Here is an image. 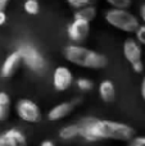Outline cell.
Masks as SVG:
<instances>
[{"instance_id": "6da1fadb", "label": "cell", "mask_w": 145, "mask_h": 146, "mask_svg": "<svg viewBox=\"0 0 145 146\" xmlns=\"http://www.w3.org/2000/svg\"><path fill=\"white\" fill-rule=\"evenodd\" d=\"M80 136L86 141L95 142L102 140L130 141L136 135L135 128L121 122L86 117L78 122Z\"/></svg>"}, {"instance_id": "7a4b0ae2", "label": "cell", "mask_w": 145, "mask_h": 146, "mask_svg": "<svg viewBox=\"0 0 145 146\" xmlns=\"http://www.w3.org/2000/svg\"><path fill=\"white\" fill-rule=\"evenodd\" d=\"M63 55L69 63L87 69H103L108 66V58L91 49L80 45H68L64 48Z\"/></svg>"}, {"instance_id": "3957f363", "label": "cell", "mask_w": 145, "mask_h": 146, "mask_svg": "<svg viewBox=\"0 0 145 146\" xmlns=\"http://www.w3.org/2000/svg\"><path fill=\"white\" fill-rule=\"evenodd\" d=\"M105 21L112 27L127 33L135 32L140 26L139 19L132 13L127 12L126 9H118V8H112V9L108 10L105 13Z\"/></svg>"}, {"instance_id": "277c9868", "label": "cell", "mask_w": 145, "mask_h": 146, "mask_svg": "<svg viewBox=\"0 0 145 146\" xmlns=\"http://www.w3.org/2000/svg\"><path fill=\"white\" fill-rule=\"evenodd\" d=\"M17 50L22 56V63H25L31 71L41 72L46 68L45 58L31 44H22V45H19V48Z\"/></svg>"}, {"instance_id": "5b68a950", "label": "cell", "mask_w": 145, "mask_h": 146, "mask_svg": "<svg viewBox=\"0 0 145 146\" xmlns=\"http://www.w3.org/2000/svg\"><path fill=\"white\" fill-rule=\"evenodd\" d=\"M17 114L23 122L27 123H39L43 119V114L35 101L30 99H21L15 105Z\"/></svg>"}, {"instance_id": "8992f818", "label": "cell", "mask_w": 145, "mask_h": 146, "mask_svg": "<svg viewBox=\"0 0 145 146\" xmlns=\"http://www.w3.org/2000/svg\"><path fill=\"white\" fill-rule=\"evenodd\" d=\"M90 32V22L84 19H76L73 18V22L68 26L67 33L71 41L73 42H82L87 38Z\"/></svg>"}, {"instance_id": "52a82bcc", "label": "cell", "mask_w": 145, "mask_h": 146, "mask_svg": "<svg viewBox=\"0 0 145 146\" xmlns=\"http://www.w3.org/2000/svg\"><path fill=\"white\" fill-rule=\"evenodd\" d=\"M73 82V74L67 67H57L53 73V86L57 91H66Z\"/></svg>"}, {"instance_id": "ba28073f", "label": "cell", "mask_w": 145, "mask_h": 146, "mask_svg": "<svg viewBox=\"0 0 145 146\" xmlns=\"http://www.w3.org/2000/svg\"><path fill=\"white\" fill-rule=\"evenodd\" d=\"M21 64H22V56L18 53V50L13 51L12 54L5 58L4 63L1 66V69H0V76L4 80H9L14 76V73L19 69Z\"/></svg>"}, {"instance_id": "9c48e42d", "label": "cell", "mask_w": 145, "mask_h": 146, "mask_svg": "<svg viewBox=\"0 0 145 146\" xmlns=\"http://www.w3.org/2000/svg\"><path fill=\"white\" fill-rule=\"evenodd\" d=\"M0 146H27V139L22 131L10 128L0 135Z\"/></svg>"}, {"instance_id": "30bf717a", "label": "cell", "mask_w": 145, "mask_h": 146, "mask_svg": "<svg viewBox=\"0 0 145 146\" xmlns=\"http://www.w3.org/2000/svg\"><path fill=\"white\" fill-rule=\"evenodd\" d=\"M76 108V101H64L58 105L53 106L48 113V119L51 122H57L63 119L64 117L69 115Z\"/></svg>"}, {"instance_id": "8fae6325", "label": "cell", "mask_w": 145, "mask_h": 146, "mask_svg": "<svg viewBox=\"0 0 145 146\" xmlns=\"http://www.w3.org/2000/svg\"><path fill=\"white\" fill-rule=\"evenodd\" d=\"M123 55H125L126 60L128 63H134V62L141 60V55H143V50H141L140 44L138 40L134 38H127L123 42Z\"/></svg>"}, {"instance_id": "7c38bea8", "label": "cell", "mask_w": 145, "mask_h": 146, "mask_svg": "<svg viewBox=\"0 0 145 146\" xmlns=\"http://www.w3.org/2000/svg\"><path fill=\"white\" fill-rule=\"evenodd\" d=\"M99 96L104 103H112L116 99L114 83L109 80H104L99 85Z\"/></svg>"}, {"instance_id": "4fadbf2b", "label": "cell", "mask_w": 145, "mask_h": 146, "mask_svg": "<svg viewBox=\"0 0 145 146\" xmlns=\"http://www.w3.org/2000/svg\"><path fill=\"white\" fill-rule=\"evenodd\" d=\"M95 17H96V8L92 7L91 4L78 8L73 14V18H76V19H84L87 21V22L94 21Z\"/></svg>"}, {"instance_id": "5bb4252c", "label": "cell", "mask_w": 145, "mask_h": 146, "mask_svg": "<svg viewBox=\"0 0 145 146\" xmlns=\"http://www.w3.org/2000/svg\"><path fill=\"white\" fill-rule=\"evenodd\" d=\"M10 108H12V101L7 92L0 91V122H4L9 118Z\"/></svg>"}, {"instance_id": "9a60e30c", "label": "cell", "mask_w": 145, "mask_h": 146, "mask_svg": "<svg viewBox=\"0 0 145 146\" xmlns=\"http://www.w3.org/2000/svg\"><path fill=\"white\" fill-rule=\"evenodd\" d=\"M77 136H80V127L77 123L68 124V126L63 127V128L59 131V137L63 140H72Z\"/></svg>"}, {"instance_id": "2e32d148", "label": "cell", "mask_w": 145, "mask_h": 146, "mask_svg": "<svg viewBox=\"0 0 145 146\" xmlns=\"http://www.w3.org/2000/svg\"><path fill=\"white\" fill-rule=\"evenodd\" d=\"M23 9L27 14L30 15H36L40 12V4L37 0H26L23 4Z\"/></svg>"}, {"instance_id": "e0dca14e", "label": "cell", "mask_w": 145, "mask_h": 146, "mask_svg": "<svg viewBox=\"0 0 145 146\" xmlns=\"http://www.w3.org/2000/svg\"><path fill=\"white\" fill-rule=\"evenodd\" d=\"M76 85L81 91H90L94 87V82L91 80H89V78H84V77L78 78L76 81Z\"/></svg>"}, {"instance_id": "ac0fdd59", "label": "cell", "mask_w": 145, "mask_h": 146, "mask_svg": "<svg viewBox=\"0 0 145 146\" xmlns=\"http://www.w3.org/2000/svg\"><path fill=\"white\" fill-rule=\"evenodd\" d=\"M107 3L118 9H127L131 5V0H107Z\"/></svg>"}, {"instance_id": "d6986e66", "label": "cell", "mask_w": 145, "mask_h": 146, "mask_svg": "<svg viewBox=\"0 0 145 146\" xmlns=\"http://www.w3.org/2000/svg\"><path fill=\"white\" fill-rule=\"evenodd\" d=\"M127 146H145V136H134L130 141H127Z\"/></svg>"}, {"instance_id": "ffe728a7", "label": "cell", "mask_w": 145, "mask_h": 146, "mask_svg": "<svg viewBox=\"0 0 145 146\" xmlns=\"http://www.w3.org/2000/svg\"><path fill=\"white\" fill-rule=\"evenodd\" d=\"M135 33H136V40H138V42L145 45V25L139 26L138 30L135 31Z\"/></svg>"}, {"instance_id": "44dd1931", "label": "cell", "mask_w": 145, "mask_h": 146, "mask_svg": "<svg viewBox=\"0 0 145 146\" xmlns=\"http://www.w3.org/2000/svg\"><path fill=\"white\" fill-rule=\"evenodd\" d=\"M69 3V5L73 8H81V7H85V5H90L94 0H67Z\"/></svg>"}, {"instance_id": "7402d4cb", "label": "cell", "mask_w": 145, "mask_h": 146, "mask_svg": "<svg viewBox=\"0 0 145 146\" xmlns=\"http://www.w3.org/2000/svg\"><path fill=\"white\" fill-rule=\"evenodd\" d=\"M131 67H132V71L135 73H141L144 71V63L143 60H138V62H134L131 63Z\"/></svg>"}, {"instance_id": "603a6c76", "label": "cell", "mask_w": 145, "mask_h": 146, "mask_svg": "<svg viewBox=\"0 0 145 146\" xmlns=\"http://www.w3.org/2000/svg\"><path fill=\"white\" fill-rule=\"evenodd\" d=\"M10 0H0V12H3V10H5V8L8 7V4H9Z\"/></svg>"}, {"instance_id": "cb8c5ba5", "label": "cell", "mask_w": 145, "mask_h": 146, "mask_svg": "<svg viewBox=\"0 0 145 146\" xmlns=\"http://www.w3.org/2000/svg\"><path fill=\"white\" fill-rule=\"evenodd\" d=\"M7 22V14H5V10L0 12V26H3Z\"/></svg>"}, {"instance_id": "d4e9b609", "label": "cell", "mask_w": 145, "mask_h": 146, "mask_svg": "<svg viewBox=\"0 0 145 146\" xmlns=\"http://www.w3.org/2000/svg\"><path fill=\"white\" fill-rule=\"evenodd\" d=\"M40 146H55V144L53 141H50V140H45V141L41 142Z\"/></svg>"}, {"instance_id": "484cf974", "label": "cell", "mask_w": 145, "mask_h": 146, "mask_svg": "<svg viewBox=\"0 0 145 146\" xmlns=\"http://www.w3.org/2000/svg\"><path fill=\"white\" fill-rule=\"evenodd\" d=\"M140 15H141V19H143L145 23V4H143L140 8Z\"/></svg>"}, {"instance_id": "4316f807", "label": "cell", "mask_w": 145, "mask_h": 146, "mask_svg": "<svg viewBox=\"0 0 145 146\" xmlns=\"http://www.w3.org/2000/svg\"><path fill=\"white\" fill-rule=\"evenodd\" d=\"M141 96H143V99L145 100V77H144V80H143V82H141Z\"/></svg>"}]
</instances>
